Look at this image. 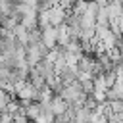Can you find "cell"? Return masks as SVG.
<instances>
[{
  "label": "cell",
  "instance_id": "9",
  "mask_svg": "<svg viewBox=\"0 0 123 123\" xmlns=\"http://www.w3.org/2000/svg\"><path fill=\"white\" fill-rule=\"evenodd\" d=\"M0 123H13V115H10L8 111L0 113Z\"/></svg>",
  "mask_w": 123,
  "mask_h": 123
},
{
  "label": "cell",
  "instance_id": "5",
  "mask_svg": "<svg viewBox=\"0 0 123 123\" xmlns=\"http://www.w3.org/2000/svg\"><path fill=\"white\" fill-rule=\"evenodd\" d=\"M54 29H56V44H58L60 48H62V46H65V44L71 40L67 27H65V25H60V27H54Z\"/></svg>",
  "mask_w": 123,
  "mask_h": 123
},
{
  "label": "cell",
  "instance_id": "4",
  "mask_svg": "<svg viewBox=\"0 0 123 123\" xmlns=\"http://www.w3.org/2000/svg\"><path fill=\"white\" fill-rule=\"evenodd\" d=\"M19 25L25 27L27 31L37 29V10H31V12H27L25 15H21V17H19Z\"/></svg>",
  "mask_w": 123,
  "mask_h": 123
},
{
  "label": "cell",
  "instance_id": "3",
  "mask_svg": "<svg viewBox=\"0 0 123 123\" xmlns=\"http://www.w3.org/2000/svg\"><path fill=\"white\" fill-rule=\"evenodd\" d=\"M67 106H69V104H67V102H63V100H62L60 96H56V94H54V98L48 102V110L52 111V115H54V117L62 115V113L67 110Z\"/></svg>",
  "mask_w": 123,
  "mask_h": 123
},
{
  "label": "cell",
  "instance_id": "6",
  "mask_svg": "<svg viewBox=\"0 0 123 123\" xmlns=\"http://www.w3.org/2000/svg\"><path fill=\"white\" fill-rule=\"evenodd\" d=\"M4 111H8L10 115H15V113L23 111V106H21V102H19V100H13V98H12V100L8 102V106H6V110H4Z\"/></svg>",
  "mask_w": 123,
  "mask_h": 123
},
{
  "label": "cell",
  "instance_id": "7",
  "mask_svg": "<svg viewBox=\"0 0 123 123\" xmlns=\"http://www.w3.org/2000/svg\"><path fill=\"white\" fill-rule=\"evenodd\" d=\"M56 6H60L63 12H71V6H73V0H58Z\"/></svg>",
  "mask_w": 123,
  "mask_h": 123
},
{
  "label": "cell",
  "instance_id": "8",
  "mask_svg": "<svg viewBox=\"0 0 123 123\" xmlns=\"http://www.w3.org/2000/svg\"><path fill=\"white\" fill-rule=\"evenodd\" d=\"M13 123H31V121L25 117V113H23V111H19V113H15V115H13Z\"/></svg>",
  "mask_w": 123,
  "mask_h": 123
},
{
  "label": "cell",
  "instance_id": "1",
  "mask_svg": "<svg viewBox=\"0 0 123 123\" xmlns=\"http://www.w3.org/2000/svg\"><path fill=\"white\" fill-rule=\"evenodd\" d=\"M46 13H48V23H50V27H60V25H63V21H65V17H67V12H63L60 6H52L50 10H46Z\"/></svg>",
  "mask_w": 123,
  "mask_h": 123
},
{
  "label": "cell",
  "instance_id": "2",
  "mask_svg": "<svg viewBox=\"0 0 123 123\" xmlns=\"http://www.w3.org/2000/svg\"><path fill=\"white\" fill-rule=\"evenodd\" d=\"M40 44L46 48V50H54L58 44H56V29L54 27H46L40 31Z\"/></svg>",
  "mask_w": 123,
  "mask_h": 123
}]
</instances>
